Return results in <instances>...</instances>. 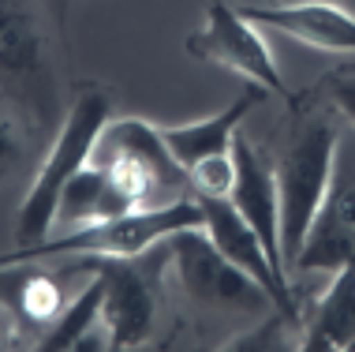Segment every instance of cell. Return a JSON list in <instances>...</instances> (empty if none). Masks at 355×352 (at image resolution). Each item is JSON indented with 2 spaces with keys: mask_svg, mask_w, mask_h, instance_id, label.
<instances>
[{
  "mask_svg": "<svg viewBox=\"0 0 355 352\" xmlns=\"http://www.w3.org/2000/svg\"><path fill=\"white\" fill-rule=\"evenodd\" d=\"M232 158H236V184H232V192H228V203L236 206L239 217H243L258 236H262L270 259L288 274L284 255H281V195H277L273 165H266L262 154H258L239 131L232 139Z\"/></svg>",
  "mask_w": 355,
  "mask_h": 352,
  "instance_id": "cell-12",
  "label": "cell"
},
{
  "mask_svg": "<svg viewBox=\"0 0 355 352\" xmlns=\"http://www.w3.org/2000/svg\"><path fill=\"white\" fill-rule=\"evenodd\" d=\"M348 259H355V158H348V150H337L333 184L295 255V270H337Z\"/></svg>",
  "mask_w": 355,
  "mask_h": 352,
  "instance_id": "cell-10",
  "label": "cell"
},
{
  "mask_svg": "<svg viewBox=\"0 0 355 352\" xmlns=\"http://www.w3.org/2000/svg\"><path fill=\"white\" fill-rule=\"evenodd\" d=\"M0 345H4V337H0Z\"/></svg>",
  "mask_w": 355,
  "mask_h": 352,
  "instance_id": "cell-21",
  "label": "cell"
},
{
  "mask_svg": "<svg viewBox=\"0 0 355 352\" xmlns=\"http://www.w3.org/2000/svg\"><path fill=\"white\" fill-rule=\"evenodd\" d=\"M340 150V131L333 124L322 98H292V131L281 150L277 173V195H281V255L292 278L295 255L314 225L325 192L333 184V165Z\"/></svg>",
  "mask_w": 355,
  "mask_h": 352,
  "instance_id": "cell-2",
  "label": "cell"
},
{
  "mask_svg": "<svg viewBox=\"0 0 355 352\" xmlns=\"http://www.w3.org/2000/svg\"><path fill=\"white\" fill-rule=\"evenodd\" d=\"M168 266L176 274L184 296L195 308H206L214 315H266L273 308L270 292L254 278H247L236 262H228L217 251V244L206 236V229H180L165 240Z\"/></svg>",
  "mask_w": 355,
  "mask_h": 352,
  "instance_id": "cell-5",
  "label": "cell"
},
{
  "mask_svg": "<svg viewBox=\"0 0 355 352\" xmlns=\"http://www.w3.org/2000/svg\"><path fill=\"white\" fill-rule=\"evenodd\" d=\"M198 206H202V229L217 244V251L228 262H236L247 278H254L262 285L277 311H284L288 319L300 322V303H295V292H292V278L270 259L262 236L239 217V210L228 199H198Z\"/></svg>",
  "mask_w": 355,
  "mask_h": 352,
  "instance_id": "cell-9",
  "label": "cell"
},
{
  "mask_svg": "<svg viewBox=\"0 0 355 352\" xmlns=\"http://www.w3.org/2000/svg\"><path fill=\"white\" fill-rule=\"evenodd\" d=\"M23 146H26L23 120H19L8 106H0V176H8L19 161H23Z\"/></svg>",
  "mask_w": 355,
  "mask_h": 352,
  "instance_id": "cell-18",
  "label": "cell"
},
{
  "mask_svg": "<svg viewBox=\"0 0 355 352\" xmlns=\"http://www.w3.org/2000/svg\"><path fill=\"white\" fill-rule=\"evenodd\" d=\"M322 90L325 94H318V98L329 101V106L355 128V72H333V75H325Z\"/></svg>",
  "mask_w": 355,
  "mask_h": 352,
  "instance_id": "cell-19",
  "label": "cell"
},
{
  "mask_svg": "<svg viewBox=\"0 0 355 352\" xmlns=\"http://www.w3.org/2000/svg\"><path fill=\"white\" fill-rule=\"evenodd\" d=\"M251 23L295 37L325 53H355V15L337 0H306V4H236Z\"/></svg>",
  "mask_w": 355,
  "mask_h": 352,
  "instance_id": "cell-11",
  "label": "cell"
},
{
  "mask_svg": "<svg viewBox=\"0 0 355 352\" xmlns=\"http://www.w3.org/2000/svg\"><path fill=\"white\" fill-rule=\"evenodd\" d=\"M109 120H112V94L98 87V83L79 87V94L71 98V106L53 135V146L45 150L42 165H37L34 184L26 187L23 203H19L15 247L42 244L56 229V206H60L64 187L71 184V176L79 169L94 161V146H98Z\"/></svg>",
  "mask_w": 355,
  "mask_h": 352,
  "instance_id": "cell-3",
  "label": "cell"
},
{
  "mask_svg": "<svg viewBox=\"0 0 355 352\" xmlns=\"http://www.w3.org/2000/svg\"><path fill=\"white\" fill-rule=\"evenodd\" d=\"M266 94H270L266 87L251 83V87L239 94L232 106L220 109L217 117H206V120H195V124H176V128H161L172 158L184 165V173H191L195 165H202V161H209V158L232 154V139H236L239 124H243V117L254 106H262Z\"/></svg>",
  "mask_w": 355,
  "mask_h": 352,
  "instance_id": "cell-14",
  "label": "cell"
},
{
  "mask_svg": "<svg viewBox=\"0 0 355 352\" xmlns=\"http://www.w3.org/2000/svg\"><path fill=\"white\" fill-rule=\"evenodd\" d=\"M94 161L116 169L120 176L131 180V187L142 199V210L187 199L184 192L191 187V180L184 165L172 158L161 128H153L139 117H120L105 124L98 146H94Z\"/></svg>",
  "mask_w": 355,
  "mask_h": 352,
  "instance_id": "cell-6",
  "label": "cell"
},
{
  "mask_svg": "<svg viewBox=\"0 0 355 352\" xmlns=\"http://www.w3.org/2000/svg\"><path fill=\"white\" fill-rule=\"evenodd\" d=\"M142 210L139 192L123 180L116 169L90 161L86 169L71 176V184L64 187L60 206H56V225L60 229H83L94 221H109V217Z\"/></svg>",
  "mask_w": 355,
  "mask_h": 352,
  "instance_id": "cell-13",
  "label": "cell"
},
{
  "mask_svg": "<svg viewBox=\"0 0 355 352\" xmlns=\"http://www.w3.org/2000/svg\"><path fill=\"white\" fill-rule=\"evenodd\" d=\"M180 229H202V206L198 199H180L168 206H146V210H131L109 221H94L83 229H64L49 233L42 244L15 247V251L0 255V270L19 266L31 259H139L161 247L172 233Z\"/></svg>",
  "mask_w": 355,
  "mask_h": 352,
  "instance_id": "cell-4",
  "label": "cell"
},
{
  "mask_svg": "<svg viewBox=\"0 0 355 352\" xmlns=\"http://www.w3.org/2000/svg\"><path fill=\"white\" fill-rule=\"evenodd\" d=\"M300 349H329V352H352L355 349V259L337 266L329 289L306 311Z\"/></svg>",
  "mask_w": 355,
  "mask_h": 352,
  "instance_id": "cell-15",
  "label": "cell"
},
{
  "mask_svg": "<svg viewBox=\"0 0 355 352\" xmlns=\"http://www.w3.org/2000/svg\"><path fill=\"white\" fill-rule=\"evenodd\" d=\"M0 106L34 131L60 128V34L45 0H0Z\"/></svg>",
  "mask_w": 355,
  "mask_h": 352,
  "instance_id": "cell-1",
  "label": "cell"
},
{
  "mask_svg": "<svg viewBox=\"0 0 355 352\" xmlns=\"http://www.w3.org/2000/svg\"><path fill=\"white\" fill-rule=\"evenodd\" d=\"M187 53L195 56V60L220 64V68L243 75V79L266 87L270 94H281V98L292 101L281 72H277V64H273V53L266 49L262 34H258V23H251V19L239 12L236 4H228V0H209L202 31H195L187 37Z\"/></svg>",
  "mask_w": 355,
  "mask_h": 352,
  "instance_id": "cell-7",
  "label": "cell"
},
{
  "mask_svg": "<svg viewBox=\"0 0 355 352\" xmlns=\"http://www.w3.org/2000/svg\"><path fill=\"white\" fill-rule=\"evenodd\" d=\"M101 300H105V281L101 274L94 270L90 285L75 296L71 303H64V311L56 315V322L49 326V334H45L42 341H37V349L53 352V349H79L86 334H94V326L101 322Z\"/></svg>",
  "mask_w": 355,
  "mask_h": 352,
  "instance_id": "cell-16",
  "label": "cell"
},
{
  "mask_svg": "<svg viewBox=\"0 0 355 352\" xmlns=\"http://www.w3.org/2000/svg\"><path fill=\"white\" fill-rule=\"evenodd\" d=\"M19 311H23L31 322H45L53 315H60L64 311V292L56 278L49 274H34V278H26L19 285Z\"/></svg>",
  "mask_w": 355,
  "mask_h": 352,
  "instance_id": "cell-17",
  "label": "cell"
},
{
  "mask_svg": "<svg viewBox=\"0 0 355 352\" xmlns=\"http://www.w3.org/2000/svg\"><path fill=\"white\" fill-rule=\"evenodd\" d=\"M86 270H98L105 281L101 326L109 349H139L153 334L157 319L161 274H150L135 259H83Z\"/></svg>",
  "mask_w": 355,
  "mask_h": 352,
  "instance_id": "cell-8",
  "label": "cell"
},
{
  "mask_svg": "<svg viewBox=\"0 0 355 352\" xmlns=\"http://www.w3.org/2000/svg\"><path fill=\"white\" fill-rule=\"evenodd\" d=\"M270 4H306V0H270Z\"/></svg>",
  "mask_w": 355,
  "mask_h": 352,
  "instance_id": "cell-20",
  "label": "cell"
}]
</instances>
